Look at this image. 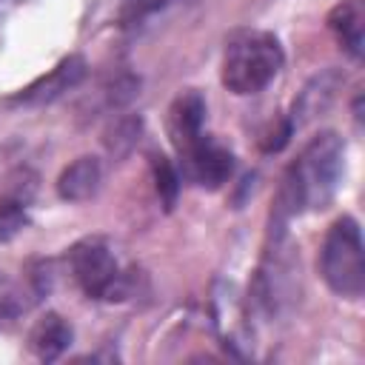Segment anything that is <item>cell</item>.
Returning a JSON list of instances; mask_svg holds the SVG:
<instances>
[{
	"mask_svg": "<svg viewBox=\"0 0 365 365\" xmlns=\"http://www.w3.org/2000/svg\"><path fill=\"white\" fill-rule=\"evenodd\" d=\"M345 174V143L336 131H319L305 143L297 160L285 168L271 225L285 228L302 211H322L331 205Z\"/></svg>",
	"mask_w": 365,
	"mask_h": 365,
	"instance_id": "obj_1",
	"label": "cell"
},
{
	"mask_svg": "<svg viewBox=\"0 0 365 365\" xmlns=\"http://www.w3.org/2000/svg\"><path fill=\"white\" fill-rule=\"evenodd\" d=\"M285 66L282 43L274 31L265 29H240L225 40L220 80L222 86L237 94H259Z\"/></svg>",
	"mask_w": 365,
	"mask_h": 365,
	"instance_id": "obj_2",
	"label": "cell"
},
{
	"mask_svg": "<svg viewBox=\"0 0 365 365\" xmlns=\"http://www.w3.org/2000/svg\"><path fill=\"white\" fill-rule=\"evenodd\" d=\"M362 231L351 214H342L331 222L322 248H319V274L325 285L342 299H362L365 294V257H362Z\"/></svg>",
	"mask_w": 365,
	"mask_h": 365,
	"instance_id": "obj_3",
	"label": "cell"
},
{
	"mask_svg": "<svg viewBox=\"0 0 365 365\" xmlns=\"http://www.w3.org/2000/svg\"><path fill=\"white\" fill-rule=\"evenodd\" d=\"M68 268L88 299H125L134 291V277L125 274L103 237H86L68 248Z\"/></svg>",
	"mask_w": 365,
	"mask_h": 365,
	"instance_id": "obj_4",
	"label": "cell"
},
{
	"mask_svg": "<svg viewBox=\"0 0 365 365\" xmlns=\"http://www.w3.org/2000/svg\"><path fill=\"white\" fill-rule=\"evenodd\" d=\"M180 160L185 165V174L208 191L222 188L234 174V154L220 145L211 134L197 137L185 151H180Z\"/></svg>",
	"mask_w": 365,
	"mask_h": 365,
	"instance_id": "obj_5",
	"label": "cell"
},
{
	"mask_svg": "<svg viewBox=\"0 0 365 365\" xmlns=\"http://www.w3.org/2000/svg\"><path fill=\"white\" fill-rule=\"evenodd\" d=\"M342 83H345V74H342L339 68H325V71H319L317 77H311V80L305 83V88L297 94V100H294V106H291V114H285L291 131H299V128L308 125L311 120L322 117V114L331 108V103H334L336 91L342 88Z\"/></svg>",
	"mask_w": 365,
	"mask_h": 365,
	"instance_id": "obj_6",
	"label": "cell"
},
{
	"mask_svg": "<svg viewBox=\"0 0 365 365\" xmlns=\"http://www.w3.org/2000/svg\"><path fill=\"white\" fill-rule=\"evenodd\" d=\"M83 77H86V60L80 54H68L48 74L37 77L31 86H26L20 94H14L11 103H17V106H46V103H54L57 97L71 91Z\"/></svg>",
	"mask_w": 365,
	"mask_h": 365,
	"instance_id": "obj_7",
	"label": "cell"
},
{
	"mask_svg": "<svg viewBox=\"0 0 365 365\" xmlns=\"http://www.w3.org/2000/svg\"><path fill=\"white\" fill-rule=\"evenodd\" d=\"M205 125V100L197 88H185L180 91L171 106H168V137L171 145L180 151H185L197 137H202Z\"/></svg>",
	"mask_w": 365,
	"mask_h": 365,
	"instance_id": "obj_8",
	"label": "cell"
},
{
	"mask_svg": "<svg viewBox=\"0 0 365 365\" xmlns=\"http://www.w3.org/2000/svg\"><path fill=\"white\" fill-rule=\"evenodd\" d=\"M328 29L334 31L339 48L351 60H362L365 46V3L362 0H342L328 14Z\"/></svg>",
	"mask_w": 365,
	"mask_h": 365,
	"instance_id": "obj_9",
	"label": "cell"
},
{
	"mask_svg": "<svg viewBox=\"0 0 365 365\" xmlns=\"http://www.w3.org/2000/svg\"><path fill=\"white\" fill-rule=\"evenodd\" d=\"M100 180H103V165L97 157L91 154H83L77 160H71L60 177H57V197L66 200V202H86L97 194L100 188Z\"/></svg>",
	"mask_w": 365,
	"mask_h": 365,
	"instance_id": "obj_10",
	"label": "cell"
},
{
	"mask_svg": "<svg viewBox=\"0 0 365 365\" xmlns=\"http://www.w3.org/2000/svg\"><path fill=\"white\" fill-rule=\"evenodd\" d=\"M71 339H74V328L60 314L48 311L46 317H40L34 322V328L29 334V351L43 362H54L68 351Z\"/></svg>",
	"mask_w": 365,
	"mask_h": 365,
	"instance_id": "obj_11",
	"label": "cell"
},
{
	"mask_svg": "<svg viewBox=\"0 0 365 365\" xmlns=\"http://www.w3.org/2000/svg\"><path fill=\"white\" fill-rule=\"evenodd\" d=\"M140 131H143V120H140L137 114H123V117H117V120L108 125L106 137H103L106 151H108L114 160H123V157L131 154V148L137 145Z\"/></svg>",
	"mask_w": 365,
	"mask_h": 365,
	"instance_id": "obj_12",
	"label": "cell"
},
{
	"mask_svg": "<svg viewBox=\"0 0 365 365\" xmlns=\"http://www.w3.org/2000/svg\"><path fill=\"white\" fill-rule=\"evenodd\" d=\"M151 171H154V185H157V194L163 200V208L171 211L177 197H180V171L174 168V163L165 157V154H151Z\"/></svg>",
	"mask_w": 365,
	"mask_h": 365,
	"instance_id": "obj_13",
	"label": "cell"
},
{
	"mask_svg": "<svg viewBox=\"0 0 365 365\" xmlns=\"http://www.w3.org/2000/svg\"><path fill=\"white\" fill-rule=\"evenodd\" d=\"M26 225H29L26 202L11 200V197H3L0 200V245L9 242V240H14Z\"/></svg>",
	"mask_w": 365,
	"mask_h": 365,
	"instance_id": "obj_14",
	"label": "cell"
},
{
	"mask_svg": "<svg viewBox=\"0 0 365 365\" xmlns=\"http://www.w3.org/2000/svg\"><path fill=\"white\" fill-rule=\"evenodd\" d=\"M140 94V77L134 74H120L106 86V106L108 108H123Z\"/></svg>",
	"mask_w": 365,
	"mask_h": 365,
	"instance_id": "obj_15",
	"label": "cell"
},
{
	"mask_svg": "<svg viewBox=\"0 0 365 365\" xmlns=\"http://www.w3.org/2000/svg\"><path fill=\"white\" fill-rule=\"evenodd\" d=\"M165 0H125L123 3V29L140 26L151 11H157Z\"/></svg>",
	"mask_w": 365,
	"mask_h": 365,
	"instance_id": "obj_16",
	"label": "cell"
},
{
	"mask_svg": "<svg viewBox=\"0 0 365 365\" xmlns=\"http://www.w3.org/2000/svg\"><path fill=\"white\" fill-rule=\"evenodd\" d=\"M354 120L362 123V94H356V100H354Z\"/></svg>",
	"mask_w": 365,
	"mask_h": 365,
	"instance_id": "obj_17",
	"label": "cell"
}]
</instances>
